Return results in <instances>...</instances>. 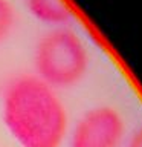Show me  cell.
<instances>
[{"instance_id": "obj_1", "label": "cell", "mask_w": 142, "mask_h": 147, "mask_svg": "<svg viewBox=\"0 0 142 147\" xmlns=\"http://www.w3.org/2000/svg\"><path fill=\"white\" fill-rule=\"evenodd\" d=\"M2 123L20 147H60L67 132L66 107L37 75H20L6 84Z\"/></svg>"}, {"instance_id": "obj_2", "label": "cell", "mask_w": 142, "mask_h": 147, "mask_svg": "<svg viewBox=\"0 0 142 147\" xmlns=\"http://www.w3.org/2000/svg\"><path fill=\"white\" fill-rule=\"evenodd\" d=\"M89 63L86 43L67 26L44 32L34 48L35 74L52 89H67L78 84L87 74Z\"/></svg>"}, {"instance_id": "obj_3", "label": "cell", "mask_w": 142, "mask_h": 147, "mask_svg": "<svg viewBox=\"0 0 142 147\" xmlns=\"http://www.w3.org/2000/svg\"><path fill=\"white\" fill-rule=\"evenodd\" d=\"M125 124L116 109L98 106L82 115L73 127L70 147H118Z\"/></svg>"}, {"instance_id": "obj_4", "label": "cell", "mask_w": 142, "mask_h": 147, "mask_svg": "<svg viewBox=\"0 0 142 147\" xmlns=\"http://www.w3.org/2000/svg\"><path fill=\"white\" fill-rule=\"evenodd\" d=\"M25 6L37 22L50 29L67 26L73 17V9L67 0H25Z\"/></svg>"}, {"instance_id": "obj_5", "label": "cell", "mask_w": 142, "mask_h": 147, "mask_svg": "<svg viewBox=\"0 0 142 147\" xmlns=\"http://www.w3.org/2000/svg\"><path fill=\"white\" fill-rule=\"evenodd\" d=\"M17 23V14L11 0H0V43L11 35Z\"/></svg>"}, {"instance_id": "obj_6", "label": "cell", "mask_w": 142, "mask_h": 147, "mask_svg": "<svg viewBox=\"0 0 142 147\" xmlns=\"http://www.w3.org/2000/svg\"><path fill=\"white\" fill-rule=\"evenodd\" d=\"M127 147H142V127L131 136V140H130Z\"/></svg>"}]
</instances>
